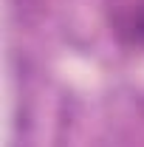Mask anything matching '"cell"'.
<instances>
[{
    "label": "cell",
    "instance_id": "6da1fadb",
    "mask_svg": "<svg viewBox=\"0 0 144 147\" xmlns=\"http://www.w3.org/2000/svg\"><path fill=\"white\" fill-rule=\"evenodd\" d=\"M127 37H130V42L144 45V3L130 14V20H127Z\"/></svg>",
    "mask_w": 144,
    "mask_h": 147
}]
</instances>
